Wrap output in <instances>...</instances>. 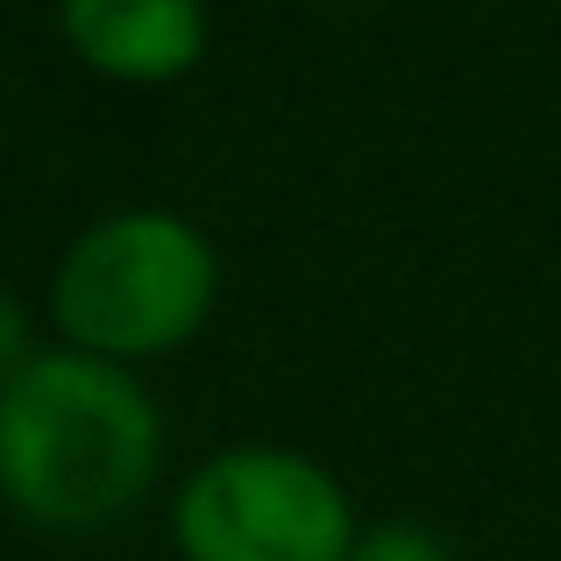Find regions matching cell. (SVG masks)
<instances>
[{"label": "cell", "mask_w": 561, "mask_h": 561, "mask_svg": "<svg viewBox=\"0 0 561 561\" xmlns=\"http://www.w3.org/2000/svg\"><path fill=\"white\" fill-rule=\"evenodd\" d=\"M220 263L206 234L179 214L128 206L107 214L65 249L50 285V313L71 348L107 363H150L199 334L214 313Z\"/></svg>", "instance_id": "obj_2"}, {"label": "cell", "mask_w": 561, "mask_h": 561, "mask_svg": "<svg viewBox=\"0 0 561 561\" xmlns=\"http://www.w3.org/2000/svg\"><path fill=\"white\" fill-rule=\"evenodd\" d=\"M185 561H348L356 505L299 448H220L179 491Z\"/></svg>", "instance_id": "obj_3"}, {"label": "cell", "mask_w": 561, "mask_h": 561, "mask_svg": "<svg viewBox=\"0 0 561 561\" xmlns=\"http://www.w3.org/2000/svg\"><path fill=\"white\" fill-rule=\"evenodd\" d=\"M164 420L128 363L36 348L0 383V497L43 534H100L142 505Z\"/></svg>", "instance_id": "obj_1"}, {"label": "cell", "mask_w": 561, "mask_h": 561, "mask_svg": "<svg viewBox=\"0 0 561 561\" xmlns=\"http://www.w3.org/2000/svg\"><path fill=\"white\" fill-rule=\"evenodd\" d=\"M348 561H455V554L440 548V534H426L412 519H391V526H363Z\"/></svg>", "instance_id": "obj_5"}, {"label": "cell", "mask_w": 561, "mask_h": 561, "mask_svg": "<svg viewBox=\"0 0 561 561\" xmlns=\"http://www.w3.org/2000/svg\"><path fill=\"white\" fill-rule=\"evenodd\" d=\"M65 43L100 79L171 85L206 50V8L199 0H65Z\"/></svg>", "instance_id": "obj_4"}, {"label": "cell", "mask_w": 561, "mask_h": 561, "mask_svg": "<svg viewBox=\"0 0 561 561\" xmlns=\"http://www.w3.org/2000/svg\"><path fill=\"white\" fill-rule=\"evenodd\" d=\"M28 356H36V342H28V313L8 299V291H0V383L22 370Z\"/></svg>", "instance_id": "obj_6"}]
</instances>
